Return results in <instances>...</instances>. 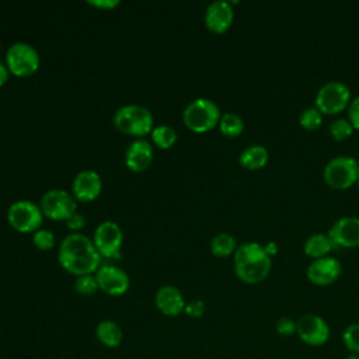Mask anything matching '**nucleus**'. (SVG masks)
<instances>
[{
    "label": "nucleus",
    "mask_w": 359,
    "mask_h": 359,
    "mask_svg": "<svg viewBox=\"0 0 359 359\" xmlns=\"http://www.w3.org/2000/svg\"><path fill=\"white\" fill-rule=\"evenodd\" d=\"M335 247L353 248L359 245V217L342 216L337 219L327 233Z\"/></svg>",
    "instance_id": "4468645a"
},
{
    "label": "nucleus",
    "mask_w": 359,
    "mask_h": 359,
    "mask_svg": "<svg viewBox=\"0 0 359 359\" xmlns=\"http://www.w3.org/2000/svg\"><path fill=\"white\" fill-rule=\"evenodd\" d=\"M345 359H359V355L358 353H349Z\"/></svg>",
    "instance_id": "e433bc0d"
},
{
    "label": "nucleus",
    "mask_w": 359,
    "mask_h": 359,
    "mask_svg": "<svg viewBox=\"0 0 359 359\" xmlns=\"http://www.w3.org/2000/svg\"><path fill=\"white\" fill-rule=\"evenodd\" d=\"M356 185H358V189H359V180L356 181Z\"/></svg>",
    "instance_id": "4c0bfd02"
},
{
    "label": "nucleus",
    "mask_w": 359,
    "mask_h": 359,
    "mask_svg": "<svg viewBox=\"0 0 359 359\" xmlns=\"http://www.w3.org/2000/svg\"><path fill=\"white\" fill-rule=\"evenodd\" d=\"M358 163H359V160H358Z\"/></svg>",
    "instance_id": "58836bf2"
},
{
    "label": "nucleus",
    "mask_w": 359,
    "mask_h": 359,
    "mask_svg": "<svg viewBox=\"0 0 359 359\" xmlns=\"http://www.w3.org/2000/svg\"><path fill=\"white\" fill-rule=\"evenodd\" d=\"M95 335L101 345L107 348H116L122 344L123 332L118 323L112 320H102L95 328Z\"/></svg>",
    "instance_id": "412c9836"
},
{
    "label": "nucleus",
    "mask_w": 359,
    "mask_h": 359,
    "mask_svg": "<svg viewBox=\"0 0 359 359\" xmlns=\"http://www.w3.org/2000/svg\"><path fill=\"white\" fill-rule=\"evenodd\" d=\"M220 108L209 98H195L182 111L184 125L195 133H205L219 125Z\"/></svg>",
    "instance_id": "20e7f679"
},
{
    "label": "nucleus",
    "mask_w": 359,
    "mask_h": 359,
    "mask_svg": "<svg viewBox=\"0 0 359 359\" xmlns=\"http://www.w3.org/2000/svg\"><path fill=\"white\" fill-rule=\"evenodd\" d=\"M330 332L328 323L318 314H304L296 321V334L309 346H323Z\"/></svg>",
    "instance_id": "9b49d317"
},
{
    "label": "nucleus",
    "mask_w": 359,
    "mask_h": 359,
    "mask_svg": "<svg viewBox=\"0 0 359 359\" xmlns=\"http://www.w3.org/2000/svg\"><path fill=\"white\" fill-rule=\"evenodd\" d=\"M275 330L280 337H290L296 334V321L290 317H280L275 324Z\"/></svg>",
    "instance_id": "c756f323"
},
{
    "label": "nucleus",
    "mask_w": 359,
    "mask_h": 359,
    "mask_svg": "<svg viewBox=\"0 0 359 359\" xmlns=\"http://www.w3.org/2000/svg\"><path fill=\"white\" fill-rule=\"evenodd\" d=\"M342 272L341 262L334 257H323L313 259L306 271L307 279L317 286H328L334 283Z\"/></svg>",
    "instance_id": "ddd939ff"
},
{
    "label": "nucleus",
    "mask_w": 359,
    "mask_h": 359,
    "mask_svg": "<svg viewBox=\"0 0 359 359\" xmlns=\"http://www.w3.org/2000/svg\"><path fill=\"white\" fill-rule=\"evenodd\" d=\"M323 178L334 189H348L359 180V163L352 156L332 157L323 170Z\"/></svg>",
    "instance_id": "39448f33"
},
{
    "label": "nucleus",
    "mask_w": 359,
    "mask_h": 359,
    "mask_svg": "<svg viewBox=\"0 0 359 359\" xmlns=\"http://www.w3.org/2000/svg\"><path fill=\"white\" fill-rule=\"evenodd\" d=\"M90 6H93L94 8H98V10H112L115 7L119 6V1L118 0H90L87 1Z\"/></svg>",
    "instance_id": "72a5a7b5"
},
{
    "label": "nucleus",
    "mask_w": 359,
    "mask_h": 359,
    "mask_svg": "<svg viewBox=\"0 0 359 359\" xmlns=\"http://www.w3.org/2000/svg\"><path fill=\"white\" fill-rule=\"evenodd\" d=\"M234 273L247 283L257 285L266 279L272 268V259L266 254L262 244L257 241H247L237 247L234 252Z\"/></svg>",
    "instance_id": "f03ea898"
},
{
    "label": "nucleus",
    "mask_w": 359,
    "mask_h": 359,
    "mask_svg": "<svg viewBox=\"0 0 359 359\" xmlns=\"http://www.w3.org/2000/svg\"><path fill=\"white\" fill-rule=\"evenodd\" d=\"M74 290L81 296H93L98 289L95 275L77 276L74 280Z\"/></svg>",
    "instance_id": "cd10ccee"
},
{
    "label": "nucleus",
    "mask_w": 359,
    "mask_h": 359,
    "mask_svg": "<svg viewBox=\"0 0 359 359\" xmlns=\"http://www.w3.org/2000/svg\"><path fill=\"white\" fill-rule=\"evenodd\" d=\"M268 160H269V151L262 144H251L245 147L238 156L240 165L251 171L264 168Z\"/></svg>",
    "instance_id": "6ab92c4d"
},
{
    "label": "nucleus",
    "mask_w": 359,
    "mask_h": 359,
    "mask_svg": "<svg viewBox=\"0 0 359 359\" xmlns=\"http://www.w3.org/2000/svg\"><path fill=\"white\" fill-rule=\"evenodd\" d=\"M8 74H10V72H8L7 66H6V63L0 60V87H1V86H4V84L7 83V80H8Z\"/></svg>",
    "instance_id": "f704fd0d"
},
{
    "label": "nucleus",
    "mask_w": 359,
    "mask_h": 359,
    "mask_svg": "<svg viewBox=\"0 0 359 359\" xmlns=\"http://www.w3.org/2000/svg\"><path fill=\"white\" fill-rule=\"evenodd\" d=\"M236 238L229 233H219L210 240V252L215 257L224 258L236 252L237 250Z\"/></svg>",
    "instance_id": "4be33fe9"
},
{
    "label": "nucleus",
    "mask_w": 359,
    "mask_h": 359,
    "mask_svg": "<svg viewBox=\"0 0 359 359\" xmlns=\"http://www.w3.org/2000/svg\"><path fill=\"white\" fill-rule=\"evenodd\" d=\"M351 90L344 81L331 80L323 84L316 94V108L323 115H335L348 108Z\"/></svg>",
    "instance_id": "0eeeda50"
},
{
    "label": "nucleus",
    "mask_w": 359,
    "mask_h": 359,
    "mask_svg": "<svg viewBox=\"0 0 359 359\" xmlns=\"http://www.w3.org/2000/svg\"><path fill=\"white\" fill-rule=\"evenodd\" d=\"M102 189V180L94 170H83L76 174L72 182V195L79 202L95 201Z\"/></svg>",
    "instance_id": "2eb2a0df"
},
{
    "label": "nucleus",
    "mask_w": 359,
    "mask_h": 359,
    "mask_svg": "<svg viewBox=\"0 0 359 359\" xmlns=\"http://www.w3.org/2000/svg\"><path fill=\"white\" fill-rule=\"evenodd\" d=\"M55 236L48 229H39L32 233V244L41 251H50L55 247Z\"/></svg>",
    "instance_id": "c85d7f7f"
},
{
    "label": "nucleus",
    "mask_w": 359,
    "mask_h": 359,
    "mask_svg": "<svg viewBox=\"0 0 359 359\" xmlns=\"http://www.w3.org/2000/svg\"><path fill=\"white\" fill-rule=\"evenodd\" d=\"M342 342L351 353L359 355V323H352L344 330Z\"/></svg>",
    "instance_id": "bb28decb"
},
{
    "label": "nucleus",
    "mask_w": 359,
    "mask_h": 359,
    "mask_svg": "<svg viewBox=\"0 0 359 359\" xmlns=\"http://www.w3.org/2000/svg\"><path fill=\"white\" fill-rule=\"evenodd\" d=\"M101 255L95 250L93 240L81 233L67 234L57 248V261L60 266L77 276L94 275L101 264Z\"/></svg>",
    "instance_id": "f257e3e1"
},
{
    "label": "nucleus",
    "mask_w": 359,
    "mask_h": 359,
    "mask_svg": "<svg viewBox=\"0 0 359 359\" xmlns=\"http://www.w3.org/2000/svg\"><path fill=\"white\" fill-rule=\"evenodd\" d=\"M334 248L335 245L332 240L328 237V234H324V233L310 234L303 244L304 254L313 259L327 257Z\"/></svg>",
    "instance_id": "aec40b11"
},
{
    "label": "nucleus",
    "mask_w": 359,
    "mask_h": 359,
    "mask_svg": "<svg viewBox=\"0 0 359 359\" xmlns=\"http://www.w3.org/2000/svg\"><path fill=\"white\" fill-rule=\"evenodd\" d=\"M39 208L45 217L50 220L66 222L72 215L77 212V201L69 191L49 189L42 195Z\"/></svg>",
    "instance_id": "9d476101"
},
{
    "label": "nucleus",
    "mask_w": 359,
    "mask_h": 359,
    "mask_svg": "<svg viewBox=\"0 0 359 359\" xmlns=\"http://www.w3.org/2000/svg\"><path fill=\"white\" fill-rule=\"evenodd\" d=\"M219 129L227 137H237L244 130V121L236 112H224L220 116Z\"/></svg>",
    "instance_id": "b1692460"
},
{
    "label": "nucleus",
    "mask_w": 359,
    "mask_h": 359,
    "mask_svg": "<svg viewBox=\"0 0 359 359\" xmlns=\"http://www.w3.org/2000/svg\"><path fill=\"white\" fill-rule=\"evenodd\" d=\"M66 224H67V229H70L73 231H79L86 226V217L81 213L76 212L66 220Z\"/></svg>",
    "instance_id": "473e14b6"
},
{
    "label": "nucleus",
    "mask_w": 359,
    "mask_h": 359,
    "mask_svg": "<svg viewBox=\"0 0 359 359\" xmlns=\"http://www.w3.org/2000/svg\"><path fill=\"white\" fill-rule=\"evenodd\" d=\"M205 303L201 299H194L185 304L184 313L191 318H201L205 314Z\"/></svg>",
    "instance_id": "7c9ffc66"
},
{
    "label": "nucleus",
    "mask_w": 359,
    "mask_h": 359,
    "mask_svg": "<svg viewBox=\"0 0 359 359\" xmlns=\"http://www.w3.org/2000/svg\"><path fill=\"white\" fill-rule=\"evenodd\" d=\"M94 275L98 283V289L108 296H122L130 286L129 275L122 268L112 264H102Z\"/></svg>",
    "instance_id": "f8f14e48"
},
{
    "label": "nucleus",
    "mask_w": 359,
    "mask_h": 359,
    "mask_svg": "<svg viewBox=\"0 0 359 359\" xmlns=\"http://www.w3.org/2000/svg\"><path fill=\"white\" fill-rule=\"evenodd\" d=\"M353 130H355L353 126L351 125V122L346 118H337L328 126V133L337 142H342V140L351 137Z\"/></svg>",
    "instance_id": "a878e982"
},
{
    "label": "nucleus",
    "mask_w": 359,
    "mask_h": 359,
    "mask_svg": "<svg viewBox=\"0 0 359 359\" xmlns=\"http://www.w3.org/2000/svg\"><path fill=\"white\" fill-rule=\"evenodd\" d=\"M156 307L167 317H177L185 310V299L181 290L172 285H164L158 287L154 296Z\"/></svg>",
    "instance_id": "a211bd4d"
},
{
    "label": "nucleus",
    "mask_w": 359,
    "mask_h": 359,
    "mask_svg": "<svg viewBox=\"0 0 359 359\" xmlns=\"http://www.w3.org/2000/svg\"><path fill=\"white\" fill-rule=\"evenodd\" d=\"M234 11L230 1L216 0L212 1L203 15L206 28L213 34H224L233 24Z\"/></svg>",
    "instance_id": "dca6fc26"
},
{
    "label": "nucleus",
    "mask_w": 359,
    "mask_h": 359,
    "mask_svg": "<svg viewBox=\"0 0 359 359\" xmlns=\"http://www.w3.org/2000/svg\"><path fill=\"white\" fill-rule=\"evenodd\" d=\"M112 123L118 132L136 139H143L151 133L154 128V118L146 107L129 104L115 111Z\"/></svg>",
    "instance_id": "7ed1b4c3"
},
{
    "label": "nucleus",
    "mask_w": 359,
    "mask_h": 359,
    "mask_svg": "<svg viewBox=\"0 0 359 359\" xmlns=\"http://www.w3.org/2000/svg\"><path fill=\"white\" fill-rule=\"evenodd\" d=\"M264 248H265V251H266V254H268L269 257L278 254V247H276V243H275V241H269L266 245H264Z\"/></svg>",
    "instance_id": "c9c22d12"
},
{
    "label": "nucleus",
    "mask_w": 359,
    "mask_h": 359,
    "mask_svg": "<svg viewBox=\"0 0 359 359\" xmlns=\"http://www.w3.org/2000/svg\"><path fill=\"white\" fill-rule=\"evenodd\" d=\"M348 121L353 126V129L359 130V95L352 98L348 105Z\"/></svg>",
    "instance_id": "2f4dec72"
},
{
    "label": "nucleus",
    "mask_w": 359,
    "mask_h": 359,
    "mask_svg": "<svg viewBox=\"0 0 359 359\" xmlns=\"http://www.w3.org/2000/svg\"><path fill=\"white\" fill-rule=\"evenodd\" d=\"M153 161V147L146 139H135L125 150V164L133 172L146 171Z\"/></svg>",
    "instance_id": "f3484780"
},
{
    "label": "nucleus",
    "mask_w": 359,
    "mask_h": 359,
    "mask_svg": "<svg viewBox=\"0 0 359 359\" xmlns=\"http://www.w3.org/2000/svg\"><path fill=\"white\" fill-rule=\"evenodd\" d=\"M4 63L10 74L15 77H29L38 72L41 57L32 45L27 42H14L6 50Z\"/></svg>",
    "instance_id": "423d86ee"
},
{
    "label": "nucleus",
    "mask_w": 359,
    "mask_h": 359,
    "mask_svg": "<svg viewBox=\"0 0 359 359\" xmlns=\"http://www.w3.org/2000/svg\"><path fill=\"white\" fill-rule=\"evenodd\" d=\"M43 220L39 205L28 199L13 202L7 209V222L18 233H35Z\"/></svg>",
    "instance_id": "6e6552de"
},
{
    "label": "nucleus",
    "mask_w": 359,
    "mask_h": 359,
    "mask_svg": "<svg viewBox=\"0 0 359 359\" xmlns=\"http://www.w3.org/2000/svg\"><path fill=\"white\" fill-rule=\"evenodd\" d=\"M150 136H151L153 144L157 146L158 149H163V150L171 149L177 142V132L170 125L154 126Z\"/></svg>",
    "instance_id": "5701e85b"
},
{
    "label": "nucleus",
    "mask_w": 359,
    "mask_h": 359,
    "mask_svg": "<svg viewBox=\"0 0 359 359\" xmlns=\"http://www.w3.org/2000/svg\"><path fill=\"white\" fill-rule=\"evenodd\" d=\"M323 123V114L316 107L303 109L299 115V125L306 130H317Z\"/></svg>",
    "instance_id": "393cba45"
},
{
    "label": "nucleus",
    "mask_w": 359,
    "mask_h": 359,
    "mask_svg": "<svg viewBox=\"0 0 359 359\" xmlns=\"http://www.w3.org/2000/svg\"><path fill=\"white\" fill-rule=\"evenodd\" d=\"M93 244L101 258L116 259L121 257L123 244V233L118 223L112 220L101 222L93 234Z\"/></svg>",
    "instance_id": "1a4fd4ad"
}]
</instances>
